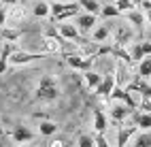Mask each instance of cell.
<instances>
[{
    "label": "cell",
    "instance_id": "1",
    "mask_svg": "<svg viewBox=\"0 0 151 147\" xmlns=\"http://www.w3.org/2000/svg\"><path fill=\"white\" fill-rule=\"evenodd\" d=\"M60 85H58V79L51 75H43L41 81L36 85V98L38 100H45V102H51V100H58L60 98Z\"/></svg>",
    "mask_w": 151,
    "mask_h": 147
},
{
    "label": "cell",
    "instance_id": "2",
    "mask_svg": "<svg viewBox=\"0 0 151 147\" xmlns=\"http://www.w3.org/2000/svg\"><path fill=\"white\" fill-rule=\"evenodd\" d=\"M79 11H81V6H79V0L77 2H55L51 4V17L55 22H64V19H70L75 17Z\"/></svg>",
    "mask_w": 151,
    "mask_h": 147
},
{
    "label": "cell",
    "instance_id": "3",
    "mask_svg": "<svg viewBox=\"0 0 151 147\" xmlns=\"http://www.w3.org/2000/svg\"><path fill=\"white\" fill-rule=\"evenodd\" d=\"M64 62L73 68V71H89V66L94 64V58H89V55H79V53H64Z\"/></svg>",
    "mask_w": 151,
    "mask_h": 147
},
{
    "label": "cell",
    "instance_id": "4",
    "mask_svg": "<svg viewBox=\"0 0 151 147\" xmlns=\"http://www.w3.org/2000/svg\"><path fill=\"white\" fill-rule=\"evenodd\" d=\"M41 58H47V53H30V51H17L9 58V64H13V66H22V64H30V62H34V60H41Z\"/></svg>",
    "mask_w": 151,
    "mask_h": 147
},
{
    "label": "cell",
    "instance_id": "5",
    "mask_svg": "<svg viewBox=\"0 0 151 147\" xmlns=\"http://www.w3.org/2000/svg\"><path fill=\"white\" fill-rule=\"evenodd\" d=\"M115 87H117V79H115V75H113V73H109V75L102 77V81H100V85L96 87L94 92H96L98 96H102V98H109L111 92H113Z\"/></svg>",
    "mask_w": 151,
    "mask_h": 147
},
{
    "label": "cell",
    "instance_id": "6",
    "mask_svg": "<svg viewBox=\"0 0 151 147\" xmlns=\"http://www.w3.org/2000/svg\"><path fill=\"white\" fill-rule=\"evenodd\" d=\"M58 34L64 38V41H79L81 38V30H79L77 24H60L58 26Z\"/></svg>",
    "mask_w": 151,
    "mask_h": 147
},
{
    "label": "cell",
    "instance_id": "7",
    "mask_svg": "<svg viewBox=\"0 0 151 147\" xmlns=\"http://www.w3.org/2000/svg\"><path fill=\"white\" fill-rule=\"evenodd\" d=\"M11 136H13V141H15L17 145H26V143H30V141L34 139V132L30 130L28 126H24V124H19V126H15V128H13Z\"/></svg>",
    "mask_w": 151,
    "mask_h": 147
},
{
    "label": "cell",
    "instance_id": "8",
    "mask_svg": "<svg viewBox=\"0 0 151 147\" xmlns=\"http://www.w3.org/2000/svg\"><path fill=\"white\" fill-rule=\"evenodd\" d=\"M98 22V15H92V13H81L77 17V26H79V30H81V34H85V32H92L94 28L98 26L96 24Z\"/></svg>",
    "mask_w": 151,
    "mask_h": 147
},
{
    "label": "cell",
    "instance_id": "9",
    "mask_svg": "<svg viewBox=\"0 0 151 147\" xmlns=\"http://www.w3.org/2000/svg\"><path fill=\"white\" fill-rule=\"evenodd\" d=\"M109 98H111L113 102H124V104H128L130 109H134V107H136V100L130 96V92H128V90H122V87H115V90L111 92Z\"/></svg>",
    "mask_w": 151,
    "mask_h": 147
},
{
    "label": "cell",
    "instance_id": "10",
    "mask_svg": "<svg viewBox=\"0 0 151 147\" xmlns=\"http://www.w3.org/2000/svg\"><path fill=\"white\" fill-rule=\"evenodd\" d=\"M109 128V117L104 111H100V109H94V130L98 134H104Z\"/></svg>",
    "mask_w": 151,
    "mask_h": 147
},
{
    "label": "cell",
    "instance_id": "11",
    "mask_svg": "<svg viewBox=\"0 0 151 147\" xmlns=\"http://www.w3.org/2000/svg\"><path fill=\"white\" fill-rule=\"evenodd\" d=\"M22 30L19 28H11V26H2L0 28V38H2L4 43H15V41H19L22 38Z\"/></svg>",
    "mask_w": 151,
    "mask_h": 147
},
{
    "label": "cell",
    "instance_id": "12",
    "mask_svg": "<svg viewBox=\"0 0 151 147\" xmlns=\"http://www.w3.org/2000/svg\"><path fill=\"white\" fill-rule=\"evenodd\" d=\"M130 113H132V109L124 102H115L113 109H111V117H113L115 122H124L126 117H130Z\"/></svg>",
    "mask_w": 151,
    "mask_h": 147
},
{
    "label": "cell",
    "instance_id": "13",
    "mask_svg": "<svg viewBox=\"0 0 151 147\" xmlns=\"http://www.w3.org/2000/svg\"><path fill=\"white\" fill-rule=\"evenodd\" d=\"M134 126L140 132H151V113L149 111H140L134 117Z\"/></svg>",
    "mask_w": 151,
    "mask_h": 147
},
{
    "label": "cell",
    "instance_id": "14",
    "mask_svg": "<svg viewBox=\"0 0 151 147\" xmlns=\"http://www.w3.org/2000/svg\"><path fill=\"white\" fill-rule=\"evenodd\" d=\"M136 126H130V128H119V132H117V147H128V143H130V139L136 134Z\"/></svg>",
    "mask_w": 151,
    "mask_h": 147
},
{
    "label": "cell",
    "instance_id": "15",
    "mask_svg": "<svg viewBox=\"0 0 151 147\" xmlns=\"http://www.w3.org/2000/svg\"><path fill=\"white\" fill-rule=\"evenodd\" d=\"M126 17H128V22L132 24V26H136V28H138V30L147 24V17H145V11H143V9H134V11L126 13Z\"/></svg>",
    "mask_w": 151,
    "mask_h": 147
},
{
    "label": "cell",
    "instance_id": "16",
    "mask_svg": "<svg viewBox=\"0 0 151 147\" xmlns=\"http://www.w3.org/2000/svg\"><path fill=\"white\" fill-rule=\"evenodd\" d=\"M109 38H111V30H109V26H104V24L96 26L92 30V41L94 43H106Z\"/></svg>",
    "mask_w": 151,
    "mask_h": 147
},
{
    "label": "cell",
    "instance_id": "17",
    "mask_svg": "<svg viewBox=\"0 0 151 147\" xmlns=\"http://www.w3.org/2000/svg\"><path fill=\"white\" fill-rule=\"evenodd\" d=\"M79 6L83 9V13H92V15H100V11H102L100 0H79Z\"/></svg>",
    "mask_w": 151,
    "mask_h": 147
},
{
    "label": "cell",
    "instance_id": "18",
    "mask_svg": "<svg viewBox=\"0 0 151 147\" xmlns=\"http://www.w3.org/2000/svg\"><path fill=\"white\" fill-rule=\"evenodd\" d=\"M83 81H85V85L89 87V90H96V87L100 85V81H102V75H98L96 71H85L83 73Z\"/></svg>",
    "mask_w": 151,
    "mask_h": 147
},
{
    "label": "cell",
    "instance_id": "19",
    "mask_svg": "<svg viewBox=\"0 0 151 147\" xmlns=\"http://www.w3.org/2000/svg\"><path fill=\"white\" fill-rule=\"evenodd\" d=\"M32 13H34V17H38V19L49 17V15H51V4L45 2V0H38V2L32 6Z\"/></svg>",
    "mask_w": 151,
    "mask_h": 147
},
{
    "label": "cell",
    "instance_id": "20",
    "mask_svg": "<svg viewBox=\"0 0 151 147\" xmlns=\"http://www.w3.org/2000/svg\"><path fill=\"white\" fill-rule=\"evenodd\" d=\"M58 130H60V128H58V124L51 122V120H43L41 124H38V132H41L43 136H53Z\"/></svg>",
    "mask_w": 151,
    "mask_h": 147
},
{
    "label": "cell",
    "instance_id": "21",
    "mask_svg": "<svg viewBox=\"0 0 151 147\" xmlns=\"http://www.w3.org/2000/svg\"><path fill=\"white\" fill-rule=\"evenodd\" d=\"M138 77L140 79H151V55L143 58L138 62Z\"/></svg>",
    "mask_w": 151,
    "mask_h": 147
},
{
    "label": "cell",
    "instance_id": "22",
    "mask_svg": "<svg viewBox=\"0 0 151 147\" xmlns=\"http://www.w3.org/2000/svg\"><path fill=\"white\" fill-rule=\"evenodd\" d=\"M134 147H151V132L134 134Z\"/></svg>",
    "mask_w": 151,
    "mask_h": 147
},
{
    "label": "cell",
    "instance_id": "23",
    "mask_svg": "<svg viewBox=\"0 0 151 147\" xmlns=\"http://www.w3.org/2000/svg\"><path fill=\"white\" fill-rule=\"evenodd\" d=\"M100 15H102L104 19H113V17H119L122 13H119V9L115 4H102V11H100Z\"/></svg>",
    "mask_w": 151,
    "mask_h": 147
},
{
    "label": "cell",
    "instance_id": "24",
    "mask_svg": "<svg viewBox=\"0 0 151 147\" xmlns=\"http://www.w3.org/2000/svg\"><path fill=\"white\" fill-rule=\"evenodd\" d=\"M115 6L119 9V13H130L136 9V2L134 0H115Z\"/></svg>",
    "mask_w": 151,
    "mask_h": 147
},
{
    "label": "cell",
    "instance_id": "25",
    "mask_svg": "<svg viewBox=\"0 0 151 147\" xmlns=\"http://www.w3.org/2000/svg\"><path fill=\"white\" fill-rule=\"evenodd\" d=\"M77 147H96V139L92 134H79Z\"/></svg>",
    "mask_w": 151,
    "mask_h": 147
},
{
    "label": "cell",
    "instance_id": "26",
    "mask_svg": "<svg viewBox=\"0 0 151 147\" xmlns=\"http://www.w3.org/2000/svg\"><path fill=\"white\" fill-rule=\"evenodd\" d=\"M17 51V47H15V43H4L2 45V51H0V58H4V60H9L13 53Z\"/></svg>",
    "mask_w": 151,
    "mask_h": 147
},
{
    "label": "cell",
    "instance_id": "27",
    "mask_svg": "<svg viewBox=\"0 0 151 147\" xmlns=\"http://www.w3.org/2000/svg\"><path fill=\"white\" fill-rule=\"evenodd\" d=\"M130 55H132V60H134V62H140V60L145 58V55H143V49H140V43L132 47V51H130Z\"/></svg>",
    "mask_w": 151,
    "mask_h": 147
},
{
    "label": "cell",
    "instance_id": "28",
    "mask_svg": "<svg viewBox=\"0 0 151 147\" xmlns=\"http://www.w3.org/2000/svg\"><path fill=\"white\" fill-rule=\"evenodd\" d=\"M94 139H96V147H111L104 134H96V136H94Z\"/></svg>",
    "mask_w": 151,
    "mask_h": 147
},
{
    "label": "cell",
    "instance_id": "29",
    "mask_svg": "<svg viewBox=\"0 0 151 147\" xmlns=\"http://www.w3.org/2000/svg\"><path fill=\"white\" fill-rule=\"evenodd\" d=\"M9 22V11H6V6H0V28L6 26Z\"/></svg>",
    "mask_w": 151,
    "mask_h": 147
},
{
    "label": "cell",
    "instance_id": "30",
    "mask_svg": "<svg viewBox=\"0 0 151 147\" xmlns=\"http://www.w3.org/2000/svg\"><path fill=\"white\" fill-rule=\"evenodd\" d=\"M140 49H143V55H151V41H140Z\"/></svg>",
    "mask_w": 151,
    "mask_h": 147
},
{
    "label": "cell",
    "instance_id": "31",
    "mask_svg": "<svg viewBox=\"0 0 151 147\" xmlns=\"http://www.w3.org/2000/svg\"><path fill=\"white\" fill-rule=\"evenodd\" d=\"M9 68V60H4V58H0V75H4Z\"/></svg>",
    "mask_w": 151,
    "mask_h": 147
},
{
    "label": "cell",
    "instance_id": "32",
    "mask_svg": "<svg viewBox=\"0 0 151 147\" xmlns=\"http://www.w3.org/2000/svg\"><path fill=\"white\" fill-rule=\"evenodd\" d=\"M11 17L15 19V22H19V19L24 17V11H22V9H13V15H11Z\"/></svg>",
    "mask_w": 151,
    "mask_h": 147
},
{
    "label": "cell",
    "instance_id": "33",
    "mask_svg": "<svg viewBox=\"0 0 151 147\" xmlns=\"http://www.w3.org/2000/svg\"><path fill=\"white\" fill-rule=\"evenodd\" d=\"M49 147H66L62 139H51V143H49Z\"/></svg>",
    "mask_w": 151,
    "mask_h": 147
},
{
    "label": "cell",
    "instance_id": "34",
    "mask_svg": "<svg viewBox=\"0 0 151 147\" xmlns=\"http://www.w3.org/2000/svg\"><path fill=\"white\" fill-rule=\"evenodd\" d=\"M2 4H4V6H15L17 0H2Z\"/></svg>",
    "mask_w": 151,
    "mask_h": 147
},
{
    "label": "cell",
    "instance_id": "35",
    "mask_svg": "<svg viewBox=\"0 0 151 147\" xmlns=\"http://www.w3.org/2000/svg\"><path fill=\"white\" fill-rule=\"evenodd\" d=\"M145 17H147V24H151V9H149V11H145Z\"/></svg>",
    "mask_w": 151,
    "mask_h": 147
},
{
    "label": "cell",
    "instance_id": "36",
    "mask_svg": "<svg viewBox=\"0 0 151 147\" xmlns=\"http://www.w3.org/2000/svg\"><path fill=\"white\" fill-rule=\"evenodd\" d=\"M58 2H77V0H58Z\"/></svg>",
    "mask_w": 151,
    "mask_h": 147
},
{
    "label": "cell",
    "instance_id": "37",
    "mask_svg": "<svg viewBox=\"0 0 151 147\" xmlns=\"http://www.w3.org/2000/svg\"><path fill=\"white\" fill-rule=\"evenodd\" d=\"M17 147H26V145H17Z\"/></svg>",
    "mask_w": 151,
    "mask_h": 147
},
{
    "label": "cell",
    "instance_id": "38",
    "mask_svg": "<svg viewBox=\"0 0 151 147\" xmlns=\"http://www.w3.org/2000/svg\"><path fill=\"white\" fill-rule=\"evenodd\" d=\"M149 81H151V79H149Z\"/></svg>",
    "mask_w": 151,
    "mask_h": 147
}]
</instances>
